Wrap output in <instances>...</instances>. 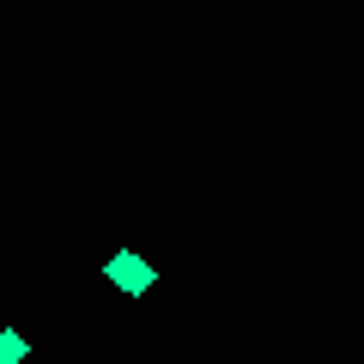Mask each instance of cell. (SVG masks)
<instances>
[{
    "instance_id": "1",
    "label": "cell",
    "mask_w": 364,
    "mask_h": 364,
    "mask_svg": "<svg viewBox=\"0 0 364 364\" xmlns=\"http://www.w3.org/2000/svg\"><path fill=\"white\" fill-rule=\"evenodd\" d=\"M104 279H109L116 291H128V298H146V291L158 286V267L140 255V249H116V255L104 261Z\"/></svg>"
},
{
    "instance_id": "2",
    "label": "cell",
    "mask_w": 364,
    "mask_h": 364,
    "mask_svg": "<svg viewBox=\"0 0 364 364\" xmlns=\"http://www.w3.org/2000/svg\"><path fill=\"white\" fill-rule=\"evenodd\" d=\"M31 358V340L18 328H0V364H25Z\"/></svg>"
}]
</instances>
